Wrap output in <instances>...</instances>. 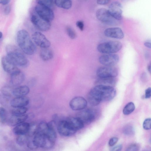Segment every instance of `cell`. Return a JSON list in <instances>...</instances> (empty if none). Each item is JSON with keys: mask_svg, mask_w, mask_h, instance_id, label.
Listing matches in <instances>:
<instances>
[{"mask_svg": "<svg viewBox=\"0 0 151 151\" xmlns=\"http://www.w3.org/2000/svg\"><path fill=\"white\" fill-rule=\"evenodd\" d=\"M11 0H0V4L3 5L7 4Z\"/></svg>", "mask_w": 151, "mask_h": 151, "instance_id": "cell-45", "label": "cell"}, {"mask_svg": "<svg viewBox=\"0 0 151 151\" xmlns=\"http://www.w3.org/2000/svg\"><path fill=\"white\" fill-rule=\"evenodd\" d=\"M77 27L81 31L83 30L84 28V24L82 21H77L76 23Z\"/></svg>", "mask_w": 151, "mask_h": 151, "instance_id": "cell-40", "label": "cell"}, {"mask_svg": "<svg viewBox=\"0 0 151 151\" xmlns=\"http://www.w3.org/2000/svg\"><path fill=\"white\" fill-rule=\"evenodd\" d=\"M27 110V108L25 106L14 108L11 113L13 115H21L25 114Z\"/></svg>", "mask_w": 151, "mask_h": 151, "instance_id": "cell-28", "label": "cell"}, {"mask_svg": "<svg viewBox=\"0 0 151 151\" xmlns=\"http://www.w3.org/2000/svg\"><path fill=\"white\" fill-rule=\"evenodd\" d=\"M24 78V74L19 70L11 74L10 83L13 86H18L23 83Z\"/></svg>", "mask_w": 151, "mask_h": 151, "instance_id": "cell-17", "label": "cell"}, {"mask_svg": "<svg viewBox=\"0 0 151 151\" xmlns=\"http://www.w3.org/2000/svg\"><path fill=\"white\" fill-rule=\"evenodd\" d=\"M35 11L40 17L50 22L54 18V13L50 8L38 4L35 7Z\"/></svg>", "mask_w": 151, "mask_h": 151, "instance_id": "cell-8", "label": "cell"}, {"mask_svg": "<svg viewBox=\"0 0 151 151\" xmlns=\"http://www.w3.org/2000/svg\"><path fill=\"white\" fill-rule=\"evenodd\" d=\"M110 0H97V3L99 5H104L108 4Z\"/></svg>", "mask_w": 151, "mask_h": 151, "instance_id": "cell-43", "label": "cell"}, {"mask_svg": "<svg viewBox=\"0 0 151 151\" xmlns=\"http://www.w3.org/2000/svg\"><path fill=\"white\" fill-rule=\"evenodd\" d=\"M116 81L115 77L99 78L97 83L98 85L112 86L115 83Z\"/></svg>", "mask_w": 151, "mask_h": 151, "instance_id": "cell-24", "label": "cell"}, {"mask_svg": "<svg viewBox=\"0 0 151 151\" xmlns=\"http://www.w3.org/2000/svg\"><path fill=\"white\" fill-rule=\"evenodd\" d=\"M66 120L72 127L76 131L81 129L84 126L83 123L76 117H70Z\"/></svg>", "mask_w": 151, "mask_h": 151, "instance_id": "cell-21", "label": "cell"}, {"mask_svg": "<svg viewBox=\"0 0 151 151\" xmlns=\"http://www.w3.org/2000/svg\"><path fill=\"white\" fill-rule=\"evenodd\" d=\"M122 146L121 145H119L112 147L111 150L114 151H119L121 150L122 149Z\"/></svg>", "mask_w": 151, "mask_h": 151, "instance_id": "cell-42", "label": "cell"}, {"mask_svg": "<svg viewBox=\"0 0 151 151\" xmlns=\"http://www.w3.org/2000/svg\"><path fill=\"white\" fill-rule=\"evenodd\" d=\"M7 112L6 109L3 107H0V121L2 123H5L6 121Z\"/></svg>", "mask_w": 151, "mask_h": 151, "instance_id": "cell-32", "label": "cell"}, {"mask_svg": "<svg viewBox=\"0 0 151 151\" xmlns=\"http://www.w3.org/2000/svg\"><path fill=\"white\" fill-rule=\"evenodd\" d=\"M135 109V106L134 103L130 102L124 107L123 111V113L125 115H129L133 112Z\"/></svg>", "mask_w": 151, "mask_h": 151, "instance_id": "cell-27", "label": "cell"}, {"mask_svg": "<svg viewBox=\"0 0 151 151\" xmlns=\"http://www.w3.org/2000/svg\"><path fill=\"white\" fill-rule=\"evenodd\" d=\"M87 101L83 97L77 96L72 99L69 103L70 108L75 111H81L85 109L87 105Z\"/></svg>", "mask_w": 151, "mask_h": 151, "instance_id": "cell-13", "label": "cell"}, {"mask_svg": "<svg viewBox=\"0 0 151 151\" xmlns=\"http://www.w3.org/2000/svg\"><path fill=\"white\" fill-rule=\"evenodd\" d=\"M1 61L4 70L8 73L11 74L19 70L17 65L7 56L3 57Z\"/></svg>", "mask_w": 151, "mask_h": 151, "instance_id": "cell-15", "label": "cell"}, {"mask_svg": "<svg viewBox=\"0 0 151 151\" xmlns=\"http://www.w3.org/2000/svg\"><path fill=\"white\" fill-rule=\"evenodd\" d=\"M29 92V87L26 85L19 86L13 89V94L17 97L24 96Z\"/></svg>", "mask_w": 151, "mask_h": 151, "instance_id": "cell-23", "label": "cell"}, {"mask_svg": "<svg viewBox=\"0 0 151 151\" xmlns=\"http://www.w3.org/2000/svg\"><path fill=\"white\" fill-rule=\"evenodd\" d=\"M67 33L71 39H74L76 37V34L74 29L70 26H67L66 28Z\"/></svg>", "mask_w": 151, "mask_h": 151, "instance_id": "cell-33", "label": "cell"}, {"mask_svg": "<svg viewBox=\"0 0 151 151\" xmlns=\"http://www.w3.org/2000/svg\"><path fill=\"white\" fill-rule=\"evenodd\" d=\"M32 38L35 44L41 48H49L50 46V41L41 32H35L32 35Z\"/></svg>", "mask_w": 151, "mask_h": 151, "instance_id": "cell-9", "label": "cell"}, {"mask_svg": "<svg viewBox=\"0 0 151 151\" xmlns=\"http://www.w3.org/2000/svg\"><path fill=\"white\" fill-rule=\"evenodd\" d=\"M96 73L99 78L115 77L118 75V71L112 66H105L98 68Z\"/></svg>", "mask_w": 151, "mask_h": 151, "instance_id": "cell-10", "label": "cell"}, {"mask_svg": "<svg viewBox=\"0 0 151 151\" xmlns=\"http://www.w3.org/2000/svg\"><path fill=\"white\" fill-rule=\"evenodd\" d=\"M9 97L2 94L0 95V104L6 106L9 103Z\"/></svg>", "mask_w": 151, "mask_h": 151, "instance_id": "cell-36", "label": "cell"}, {"mask_svg": "<svg viewBox=\"0 0 151 151\" xmlns=\"http://www.w3.org/2000/svg\"><path fill=\"white\" fill-rule=\"evenodd\" d=\"M119 60V56L115 54H107L102 55L99 58L100 63L107 66H113L117 63Z\"/></svg>", "mask_w": 151, "mask_h": 151, "instance_id": "cell-14", "label": "cell"}, {"mask_svg": "<svg viewBox=\"0 0 151 151\" xmlns=\"http://www.w3.org/2000/svg\"><path fill=\"white\" fill-rule=\"evenodd\" d=\"M57 127L59 133L64 136H70L77 132L72 127L66 119L59 121Z\"/></svg>", "mask_w": 151, "mask_h": 151, "instance_id": "cell-7", "label": "cell"}, {"mask_svg": "<svg viewBox=\"0 0 151 151\" xmlns=\"http://www.w3.org/2000/svg\"><path fill=\"white\" fill-rule=\"evenodd\" d=\"M151 119L148 118L145 119L144 121L143 126L144 129L145 130H149L151 129Z\"/></svg>", "mask_w": 151, "mask_h": 151, "instance_id": "cell-37", "label": "cell"}, {"mask_svg": "<svg viewBox=\"0 0 151 151\" xmlns=\"http://www.w3.org/2000/svg\"><path fill=\"white\" fill-rule=\"evenodd\" d=\"M38 124L35 123L30 124L29 129L27 134L28 137L33 136L36 133Z\"/></svg>", "mask_w": 151, "mask_h": 151, "instance_id": "cell-30", "label": "cell"}, {"mask_svg": "<svg viewBox=\"0 0 151 151\" xmlns=\"http://www.w3.org/2000/svg\"><path fill=\"white\" fill-rule=\"evenodd\" d=\"M123 132L124 134L127 135H132L134 133V129L131 125L126 126L124 129Z\"/></svg>", "mask_w": 151, "mask_h": 151, "instance_id": "cell-35", "label": "cell"}, {"mask_svg": "<svg viewBox=\"0 0 151 151\" xmlns=\"http://www.w3.org/2000/svg\"><path fill=\"white\" fill-rule=\"evenodd\" d=\"M30 19L32 23L40 31L46 32L50 28V22L41 17L36 13L31 16Z\"/></svg>", "mask_w": 151, "mask_h": 151, "instance_id": "cell-5", "label": "cell"}, {"mask_svg": "<svg viewBox=\"0 0 151 151\" xmlns=\"http://www.w3.org/2000/svg\"><path fill=\"white\" fill-rule=\"evenodd\" d=\"M144 45L147 47L149 48H151V42L150 41H146L145 42Z\"/></svg>", "mask_w": 151, "mask_h": 151, "instance_id": "cell-46", "label": "cell"}, {"mask_svg": "<svg viewBox=\"0 0 151 151\" xmlns=\"http://www.w3.org/2000/svg\"><path fill=\"white\" fill-rule=\"evenodd\" d=\"M104 34L108 37L119 39L123 38L124 36L122 29L118 27L106 29L104 31Z\"/></svg>", "mask_w": 151, "mask_h": 151, "instance_id": "cell-16", "label": "cell"}, {"mask_svg": "<svg viewBox=\"0 0 151 151\" xmlns=\"http://www.w3.org/2000/svg\"><path fill=\"white\" fill-rule=\"evenodd\" d=\"M96 16L99 20L108 25H115L117 20L111 16L108 9L104 8L98 9L96 12Z\"/></svg>", "mask_w": 151, "mask_h": 151, "instance_id": "cell-6", "label": "cell"}, {"mask_svg": "<svg viewBox=\"0 0 151 151\" xmlns=\"http://www.w3.org/2000/svg\"><path fill=\"white\" fill-rule=\"evenodd\" d=\"M28 136L27 134L18 135L16 142L19 145L22 146L27 143Z\"/></svg>", "mask_w": 151, "mask_h": 151, "instance_id": "cell-29", "label": "cell"}, {"mask_svg": "<svg viewBox=\"0 0 151 151\" xmlns=\"http://www.w3.org/2000/svg\"><path fill=\"white\" fill-rule=\"evenodd\" d=\"M147 69L148 71L150 73H151V64H149L147 66Z\"/></svg>", "mask_w": 151, "mask_h": 151, "instance_id": "cell-47", "label": "cell"}, {"mask_svg": "<svg viewBox=\"0 0 151 151\" xmlns=\"http://www.w3.org/2000/svg\"><path fill=\"white\" fill-rule=\"evenodd\" d=\"M116 93V90L112 86L97 85L90 91L88 96V100L91 105L96 106L101 101L111 100Z\"/></svg>", "mask_w": 151, "mask_h": 151, "instance_id": "cell-1", "label": "cell"}, {"mask_svg": "<svg viewBox=\"0 0 151 151\" xmlns=\"http://www.w3.org/2000/svg\"><path fill=\"white\" fill-rule=\"evenodd\" d=\"M77 113L76 117L84 124H88L93 121L95 118L94 112L89 109L82 110Z\"/></svg>", "mask_w": 151, "mask_h": 151, "instance_id": "cell-12", "label": "cell"}, {"mask_svg": "<svg viewBox=\"0 0 151 151\" xmlns=\"http://www.w3.org/2000/svg\"><path fill=\"white\" fill-rule=\"evenodd\" d=\"M30 124L24 122L18 124L14 128L13 132L17 135L27 134L28 132Z\"/></svg>", "mask_w": 151, "mask_h": 151, "instance_id": "cell-20", "label": "cell"}, {"mask_svg": "<svg viewBox=\"0 0 151 151\" xmlns=\"http://www.w3.org/2000/svg\"><path fill=\"white\" fill-rule=\"evenodd\" d=\"M3 36V34L0 31V40L2 38Z\"/></svg>", "mask_w": 151, "mask_h": 151, "instance_id": "cell-48", "label": "cell"}, {"mask_svg": "<svg viewBox=\"0 0 151 151\" xmlns=\"http://www.w3.org/2000/svg\"><path fill=\"white\" fill-rule=\"evenodd\" d=\"M49 128L48 123L45 121H42L38 124L37 131L36 133L45 134Z\"/></svg>", "mask_w": 151, "mask_h": 151, "instance_id": "cell-26", "label": "cell"}, {"mask_svg": "<svg viewBox=\"0 0 151 151\" xmlns=\"http://www.w3.org/2000/svg\"><path fill=\"white\" fill-rule=\"evenodd\" d=\"M139 149V145L137 144L133 143L130 145L127 149V151H138Z\"/></svg>", "mask_w": 151, "mask_h": 151, "instance_id": "cell-38", "label": "cell"}, {"mask_svg": "<svg viewBox=\"0 0 151 151\" xmlns=\"http://www.w3.org/2000/svg\"><path fill=\"white\" fill-rule=\"evenodd\" d=\"M37 3L39 4L50 8L53 3V0H36Z\"/></svg>", "mask_w": 151, "mask_h": 151, "instance_id": "cell-34", "label": "cell"}, {"mask_svg": "<svg viewBox=\"0 0 151 151\" xmlns=\"http://www.w3.org/2000/svg\"><path fill=\"white\" fill-rule=\"evenodd\" d=\"M54 2L57 6L66 9H70L72 4L71 0H55Z\"/></svg>", "mask_w": 151, "mask_h": 151, "instance_id": "cell-25", "label": "cell"}, {"mask_svg": "<svg viewBox=\"0 0 151 151\" xmlns=\"http://www.w3.org/2000/svg\"><path fill=\"white\" fill-rule=\"evenodd\" d=\"M29 102V99L25 96L17 97L11 100L10 104L13 108L24 107L27 106Z\"/></svg>", "mask_w": 151, "mask_h": 151, "instance_id": "cell-18", "label": "cell"}, {"mask_svg": "<svg viewBox=\"0 0 151 151\" xmlns=\"http://www.w3.org/2000/svg\"><path fill=\"white\" fill-rule=\"evenodd\" d=\"M11 7L10 6H8L6 7L4 9V13L5 14H8L10 12Z\"/></svg>", "mask_w": 151, "mask_h": 151, "instance_id": "cell-44", "label": "cell"}, {"mask_svg": "<svg viewBox=\"0 0 151 151\" xmlns=\"http://www.w3.org/2000/svg\"><path fill=\"white\" fill-rule=\"evenodd\" d=\"M151 88L149 87L147 88L145 91V97L146 99H148L151 97Z\"/></svg>", "mask_w": 151, "mask_h": 151, "instance_id": "cell-41", "label": "cell"}, {"mask_svg": "<svg viewBox=\"0 0 151 151\" xmlns=\"http://www.w3.org/2000/svg\"><path fill=\"white\" fill-rule=\"evenodd\" d=\"M122 4L118 1H114L110 4L108 11L111 16L116 20L122 18Z\"/></svg>", "mask_w": 151, "mask_h": 151, "instance_id": "cell-11", "label": "cell"}, {"mask_svg": "<svg viewBox=\"0 0 151 151\" xmlns=\"http://www.w3.org/2000/svg\"><path fill=\"white\" fill-rule=\"evenodd\" d=\"M6 56L16 65L26 67L29 65V61L23 52L16 46L11 44L7 45L6 47Z\"/></svg>", "mask_w": 151, "mask_h": 151, "instance_id": "cell-3", "label": "cell"}, {"mask_svg": "<svg viewBox=\"0 0 151 151\" xmlns=\"http://www.w3.org/2000/svg\"><path fill=\"white\" fill-rule=\"evenodd\" d=\"M11 87L9 86H5L3 87L1 89L2 94L7 97L11 96L13 94V90Z\"/></svg>", "mask_w": 151, "mask_h": 151, "instance_id": "cell-31", "label": "cell"}, {"mask_svg": "<svg viewBox=\"0 0 151 151\" xmlns=\"http://www.w3.org/2000/svg\"><path fill=\"white\" fill-rule=\"evenodd\" d=\"M40 56L44 61H48L53 58L54 53L52 50L50 49L49 47L43 48L40 51Z\"/></svg>", "mask_w": 151, "mask_h": 151, "instance_id": "cell-22", "label": "cell"}, {"mask_svg": "<svg viewBox=\"0 0 151 151\" xmlns=\"http://www.w3.org/2000/svg\"><path fill=\"white\" fill-rule=\"evenodd\" d=\"M17 40L20 49L24 53L31 55L35 52L36 45L26 30L22 29L18 31L17 35Z\"/></svg>", "mask_w": 151, "mask_h": 151, "instance_id": "cell-2", "label": "cell"}, {"mask_svg": "<svg viewBox=\"0 0 151 151\" xmlns=\"http://www.w3.org/2000/svg\"><path fill=\"white\" fill-rule=\"evenodd\" d=\"M118 139L117 137H114L111 138L109 142V145L110 146H114L117 142Z\"/></svg>", "mask_w": 151, "mask_h": 151, "instance_id": "cell-39", "label": "cell"}, {"mask_svg": "<svg viewBox=\"0 0 151 151\" xmlns=\"http://www.w3.org/2000/svg\"><path fill=\"white\" fill-rule=\"evenodd\" d=\"M121 42L118 41H110L101 43L97 47L99 52L106 54H113L118 52L122 48Z\"/></svg>", "mask_w": 151, "mask_h": 151, "instance_id": "cell-4", "label": "cell"}, {"mask_svg": "<svg viewBox=\"0 0 151 151\" xmlns=\"http://www.w3.org/2000/svg\"><path fill=\"white\" fill-rule=\"evenodd\" d=\"M28 117V115L26 114L21 115H13L8 120V124L10 126H15L24 122Z\"/></svg>", "mask_w": 151, "mask_h": 151, "instance_id": "cell-19", "label": "cell"}]
</instances>
